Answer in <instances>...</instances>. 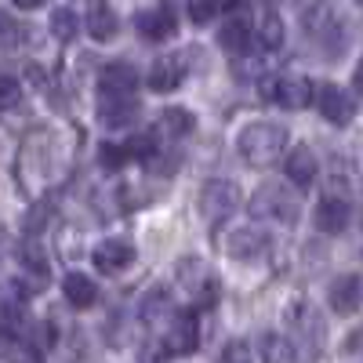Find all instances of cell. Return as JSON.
Listing matches in <instances>:
<instances>
[{
  "mask_svg": "<svg viewBox=\"0 0 363 363\" xmlns=\"http://www.w3.org/2000/svg\"><path fill=\"white\" fill-rule=\"evenodd\" d=\"M236 149H240V157H244L251 167H269V164H277L284 157V149H287V128L269 124V120L247 124L244 131H240Z\"/></svg>",
  "mask_w": 363,
  "mask_h": 363,
  "instance_id": "1",
  "label": "cell"
},
{
  "mask_svg": "<svg viewBox=\"0 0 363 363\" xmlns=\"http://www.w3.org/2000/svg\"><path fill=\"white\" fill-rule=\"evenodd\" d=\"M301 29L320 44V51L323 55H330V58H338L342 51H345V26H342V18H338V11L330 8V4H313L306 15H301Z\"/></svg>",
  "mask_w": 363,
  "mask_h": 363,
  "instance_id": "2",
  "label": "cell"
},
{
  "mask_svg": "<svg viewBox=\"0 0 363 363\" xmlns=\"http://www.w3.org/2000/svg\"><path fill=\"white\" fill-rule=\"evenodd\" d=\"M240 207V189H236V182L229 178H211L203 182V189H200V215L211 229H218L225 218H233V211Z\"/></svg>",
  "mask_w": 363,
  "mask_h": 363,
  "instance_id": "3",
  "label": "cell"
},
{
  "mask_svg": "<svg viewBox=\"0 0 363 363\" xmlns=\"http://www.w3.org/2000/svg\"><path fill=\"white\" fill-rule=\"evenodd\" d=\"M251 215L255 218H272V222H284V225H294L298 222V196L277 182H265V186L255 189L251 196Z\"/></svg>",
  "mask_w": 363,
  "mask_h": 363,
  "instance_id": "4",
  "label": "cell"
},
{
  "mask_svg": "<svg viewBox=\"0 0 363 363\" xmlns=\"http://www.w3.org/2000/svg\"><path fill=\"white\" fill-rule=\"evenodd\" d=\"M313 99H316V109L323 113V120H330V124H338V128H345L349 120L356 116V102L345 95L342 87H335V84L316 87V91H313Z\"/></svg>",
  "mask_w": 363,
  "mask_h": 363,
  "instance_id": "5",
  "label": "cell"
},
{
  "mask_svg": "<svg viewBox=\"0 0 363 363\" xmlns=\"http://www.w3.org/2000/svg\"><path fill=\"white\" fill-rule=\"evenodd\" d=\"M327 298H330V309H335L338 316H352V313L359 309V301H363V284H359V277H352V272L338 277L335 284H330Z\"/></svg>",
  "mask_w": 363,
  "mask_h": 363,
  "instance_id": "6",
  "label": "cell"
},
{
  "mask_svg": "<svg viewBox=\"0 0 363 363\" xmlns=\"http://www.w3.org/2000/svg\"><path fill=\"white\" fill-rule=\"evenodd\" d=\"M164 338H167V345H164L167 356H189L196 349V316L193 313H178L171 320V330Z\"/></svg>",
  "mask_w": 363,
  "mask_h": 363,
  "instance_id": "7",
  "label": "cell"
},
{
  "mask_svg": "<svg viewBox=\"0 0 363 363\" xmlns=\"http://www.w3.org/2000/svg\"><path fill=\"white\" fill-rule=\"evenodd\" d=\"M131 262H135V247L128 244V240H102V244L95 247V269L109 272V277H116V272L128 269Z\"/></svg>",
  "mask_w": 363,
  "mask_h": 363,
  "instance_id": "8",
  "label": "cell"
},
{
  "mask_svg": "<svg viewBox=\"0 0 363 363\" xmlns=\"http://www.w3.org/2000/svg\"><path fill=\"white\" fill-rule=\"evenodd\" d=\"M313 84L306 77H280L272 87V102H280L284 109H306L313 102Z\"/></svg>",
  "mask_w": 363,
  "mask_h": 363,
  "instance_id": "9",
  "label": "cell"
},
{
  "mask_svg": "<svg viewBox=\"0 0 363 363\" xmlns=\"http://www.w3.org/2000/svg\"><path fill=\"white\" fill-rule=\"evenodd\" d=\"M284 171H287V178L294 182L298 189H306V186H313V182H316L320 164H316L309 145H294L291 153H287V160H284Z\"/></svg>",
  "mask_w": 363,
  "mask_h": 363,
  "instance_id": "10",
  "label": "cell"
},
{
  "mask_svg": "<svg viewBox=\"0 0 363 363\" xmlns=\"http://www.w3.org/2000/svg\"><path fill=\"white\" fill-rule=\"evenodd\" d=\"M218 44L233 55H247V44H251V22L244 11H233L229 22L218 29Z\"/></svg>",
  "mask_w": 363,
  "mask_h": 363,
  "instance_id": "11",
  "label": "cell"
},
{
  "mask_svg": "<svg viewBox=\"0 0 363 363\" xmlns=\"http://www.w3.org/2000/svg\"><path fill=\"white\" fill-rule=\"evenodd\" d=\"M349 203L342 196H323L320 207H316V229L320 233H342L349 225Z\"/></svg>",
  "mask_w": 363,
  "mask_h": 363,
  "instance_id": "12",
  "label": "cell"
},
{
  "mask_svg": "<svg viewBox=\"0 0 363 363\" xmlns=\"http://www.w3.org/2000/svg\"><path fill=\"white\" fill-rule=\"evenodd\" d=\"M62 294H66V301L73 309H91V306H95V298H99V287H95V280H91L87 272H66Z\"/></svg>",
  "mask_w": 363,
  "mask_h": 363,
  "instance_id": "13",
  "label": "cell"
},
{
  "mask_svg": "<svg viewBox=\"0 0 363 363\" xmlns=\"http://www.w3.org/2000/svg\"><path fill=\"white\" fill-rule=\"evenodd\" d=\"M99 87L106 91V95H131V91L138 87V73L128 62H109L99 77Z\"/></svg>",
  "mask_w": 363,
  "mask_h": 363,
  "instance_id": "14",
  "label": "cell"
},
{
  "mask_svg": "<svg viewBox=\"0 0 363 363\" xmlns=\"http://www.w3.org/2000/svg\"><path fill=\"white\" fill-rule=\"evenodd\" d=\"M99 113H102V120L109 128H128L135 120V113H138V106L131 102V95H106V91H102Z\"/></svg>",
  "mask_w": 363,
  "mask_h": 363,
  "instance_id": "15",
  "label": "cell"
},
{
  "mask_svg": "<svg viewBox=\"0 0 363 363\" xmlns=\"http://www.w3.org/2000/svg\"><path fill=\"white\" fill-rule=\"evenodd\" d=\"M265 247H269V240H265V233H258V229H236V233L229 236V255L240 258V262L258 258Z\"/></svg>",
  "mask_w": 363,
  "mask_h": 363,
  "instance_id": "16",
  "label": "cell"
},
{
  "mask_svg": "<svg viewBox=\"0 0 363 363\" xmlns=\"http://www.w3.org/2000/svg\"><path fill=\"white\" fill-rule=\"evenodd\" d=\"M178 84H182V62H178V58L164 55V58H157V62L149 66V87H153V91L167 95V91H174Z\"/></svg>",
  "mask_w": 363,
  "mask_h": 363,
  "instance_id": "17",
  "label": "cell"
},
{
  "mask_svg": "<svg viewBox=\"0 0 363 363\" xmlns=\"http://www.w3.org/2000/svg\"><path fill=\"white\" fill-rule=\"evenodd\" d=\"M87 33L95 37V40H113L116 37V15H113V8L109 4H102V0H95V4L87 8Z\"/></svg>",
  "mask_w": 363,
  "mask_h": 363,
  "instance_id": "18",
  "label": "cell"
},
{
  "mask_svg": "<svg viewBox=\"0 0 363 363\" xmlns=\"http://www.w3.org/2000/svg\"><path fill=\"white\" fill-rule=\"evenodd\" d=\"M138 33L145 40H164L174 33V18L167 11H142L138 15Z\"/></svg>",
  "mask_w": 363,
  "mask_h": 363,
  "instance_id": "19",
  "label": "cell"
},
{
  "mask_svg": "<svg viewBox=\"0 0 363 363\" xmlns=\"http://www.w3.org/2000/svg\"><path fill=\"white\" fill-rule=\"evenodd\" d=\"M193 128H196V116L189 113V109H164L160 113V131L167 135V138H186V135H193Z\"/></svg>",
  "mask_w": 363,
  "mask_h": 363,
  "instance_id": "20",
  "label": "cell"
},
{
  "mask_svg": "<svg viewBox=\"0 0 363 363\" xmlns=\"http://www.w3.org/2000/svg\"><path fill=\"white\" fill-rule=\"evenodd\" d=\"M258 37H262V48L265 51H280L284 48V22L280 15H262V26H258Z\"/></svg>",
  "mask_w": 363,
  "mask_h": 363,
  "instance_id": "21",
  "label": "cell"
},
{
  "mask_svg": "<svg viewBox=\"0 0 363 363\" xmlns=\"http://www.w3.org/2000/svg\"><path fill=\"white\" fill-rule=\"evenodd\" d=\"M51 33L62 40V44H69L73 37H77V11H69V8H58L55 15H51Z\"/></svg>",
  "mask_w": 363,
  "mask_h": 363,
  "instance_id": "22",
  "label": "cell"
},
{
  "mask_svg": "<svg viewBox=\"0 0 363 363\" xmlns=\"http://www.w3.org/2000/svg\"><path fill=\"white\" fill-rule=\"evenodd\" d=\"M99 160H102L106 171H120V167L131 160V153H128V145H113V142H106V145H99Z\"/></svg>",
  "mask_w": 363,
  "mask_h": 363,
  "instance_id": "23",
  "label": "cell"
},
{
  "mask_svg": "<svg viewBox=\"0 0 363 363\" xmlns=\"http://www.w3.org/2000/svg\"><path fill=\"white\" fill-rule=\"evenodd\" d=\"M262 356L265 359H294V345L280 335H265L262 338Z\"/></svg>",
  "mask_w": 363,
  "mask_h": 363,
  "instance_id": "24",
  "label": "cell"
},
{
  "mask_svg": "<svg viewBox=\"0 0 363 363\" xmlns=\"http://www.w3.org/2000/svg\"><path fill=\"white\" fill-rule=\"evenodd\" d=\"M186 11H189V18H193L196 26H207L211 18L222 11V4H218V0H189Z\"/></svg>",
  "mask_w": 363,
  "mask_h": 363,
  "instance_id": "25",
  "label": "cell"
},
{
  "mask_svg": "<svg viewBox=\"0 0 363 363\" xmlns=\"http://www.w3.org/2000/svg\"><path fill=\"white\" fill-rule=\"evenodd\" d=\"M22 102V84L8 73H0V109H15Z\"/></svg>",
  "mask_w": 363,
  "mask_h": 363,
  "instance_id": "26",
  "label": "cell"
},
{
  "mask_svg": "<svg viewBox=\"0 0 363 363\" xmlns=\"http://www.w3.org/2000/svg\"><path fill=\"white\" fill-rule=\"evenodd\" d=\"M128 153H131V160H153L157 157V138L153 135H135L131 142H128Z\"/></svg>",
  "mask_w": 363,
  "mask_h": 363,
  "instance_id": "27",
  "label": "cell"
},
{
  "mask_svg": "<svg viewBox=\"0 0 363 363\" xmlns=\"http://www.w3.org/2000/svg\"><path fill=\"white\" fill-rule=\"evenodd\" d=\"M18 40H22V29H18V22H15L11 15L0 11V48L11 51V48H18Z\"/></svg>",
  "mask_w": 363,
  "mask_h": 363,
  "instance_id": "28",
  "label": "cell"
},
{
  "mask_svg": "<svg viewBox=\"0 0 363 363\" xmlns=\"http://www.w3.org/2000/svg\"><path fill=\"white\" fill-rule=\"evenodd\" d=\"M11 4H15V8H22V11H33V8H40V4H44V0H11Z\"/></svg>",
  "mask_w": 363,
  "mask_h": 363,
  "instance_id": "29",
  "label": "cell"
},
{
  "mask_svg": "<svg viewBox=\"0 0 363 363\" xmlns=\"http://www.w3.org/2000/svg\"><path fill=\"white\" fill-rule=\"evenodd\" d=\"M352 84H356V91H359V95H363V58H359V62H356V73H352Z\"/></svg>",
  "mask_w": 363,
  "mask_h": 363,
  "instance_id": "30",
  "label": "cell"
},
{
  "mask_svg": "<svg viewBox=\"0 0 363 363\" xmlns=\"http://www.w3.org/2000/svg\"><path fill=\"white\" fill-rule=\"evenodd\" d=\"M225 356H229V359H233V356H247V345H229Z\"/></svg>",
  "mask_w": 363,
  "mask_h": 363,
  "instance_id": "31",
  "label": "cell"
},
{
  "mask_svg": "<svg viewBox=\"0 0 363 363\" xmlns=\"http://www.w3.org/2000/svg\"><path fill=\"white\" fill-rule=\"evenodd\" d=\"M218 4H222V8H236V4H240V0H218Z\"/></svg>",
  "mask_w": 363,
  "mask_h": 363,
  "instance_id": "32",
  "label": "cell"
},
{
  "mask_svg": "<svg viewBox=\"0 0 363 363\" xmlns=\"http://www.w3.org/2000/svg\"><path fill=\"white\" fill-rule=\"evenodd\" d=\"M265 4H277V0H265Z\"/></svg>",
  "mask_w": 363,
  "mask_h": 363,
  "instance_id": "33",
  "label": "cell"
},
{
  "mask_svg": "<svg viewBox=\"0 0 363 363\" xmlns=\"http://www.w3.org/2000/svg\"><path fill=\"white\" fill-rule=\"evenodd\" d=\"M356 4H363V0H356Z\"/></svg>",
  "mask_w": 363,
  "mask_h": 363,
  "instance_id": "34",
  "label": "cell"
}]
</instances>
